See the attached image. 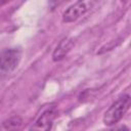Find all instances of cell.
I'll return each instance as SVG.
<instances>
[{"instance_id":"cell-1","label":"cell","mask_w":131,"mask_h":131,"mask_svg":"<svg viewBox=\"0 0 131 131\" xmlns=\"http://www.w3.org/2000/svg\"><path fill=\"white\" fill-rule=\"evenodd\" d=\"M131 103V99L129 94H124L120 98H118L115 102L112 103V105L106 110V112L103 115V123L106 126H113L117 124L121 119L124 117V115L129 110Z\"/></svg>"},{"instance_id":"cell-5","label":"cell","mask_w":131,"mask_h":131,"mask_svg":"<svg viewBox=\"0 0 131 131\" xmlns=\"http://www.w3.org/2000/svg\"><path fill=\"white\" fill-rule=\"evenodd\" d=\"M73 46H74V40L72 38H69V37L63 38L58 43V45L55 47V49L53 50L52 59L54 61H58V60L62 59L71 51Z\"/></svg>"},{"instance_id":"cell-6","label":"cell","mask_w":131,"mask_h":131,"mask_svg":"<svg viewBox=\"0 0 131 131\" xmlns=\"http://www.w3.org/2000/svg\"><path fill=\"white\" fill-rule=\"evenodd\" d=\"M21 123H23V120L20 117H12L6 121L3 122V126L2 128L3 129H17L21 126Z\"/></svg>"},{"instance_id":"cell-3","label":"cell","mask_w":131,"mask_h":131,"mask_svg":"<svg viewBox=\"0 0 131 131\" xmlns=\"http://www.w3.org/2000/svg\"><path fill=\"white\" fill-rule=\"evenodd\" d=\"M21 53L16 48L5 49L0 53V72L10 73L16 69L20 61Z\"/></svg>"},{"instance_id":"cell-2","label":"cell","mask_w":131,"mask_h":131,"mask_svg":"<svg viewBox=\"0 0 131 131\" xmlns=\"http://www.w3.org/2000/svg\"><path fill=\"white\" fill-rule=\"evenodd\" d=\"M97 0H78L75 4L71 5L62 14V20L64 23H73L83 16L89 11Z\"/></svg>"},{"instance_id":"cell-4","label":"cell","mask_w":131,"mask_h":131,"mask_svg":"<svg viewBox=\"0 0 131 131\" xmlns=\"http://www.w3.org/2000/svg\"><path fill=\"white\" fill-rule=\"evenodd\" d=\"M56 116L55 107H49L44 111L36 120L32 129H41V130H50L53 124V120Z\"/></svg>"},{"instance_id":"cell-7","label":"cell","mask_w":131,"mask_h":131,"mask_svg":"<svg viewBox=\"0 0 131 131\" xmlns=\"http://www.w3.org/2000/svg\"><path fill=\"white\" fill-rule=\"evenodd\" d=\"M10 1H12V0H0V5H4V4H6Z\"/></svg>"}]
</instances>
